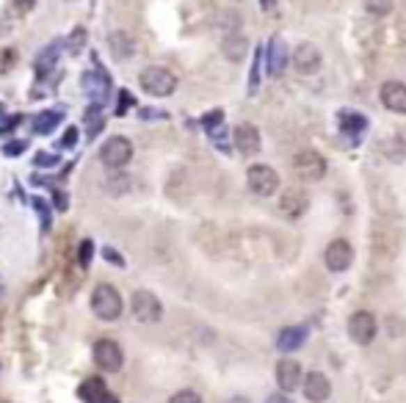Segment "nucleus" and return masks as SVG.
Here are the masks:
<instances>
[{"label": "nucleus", "instance_id": "f257e3e1", "mask_svg": "<svg viewBox=\"0 0 406 403\" xmlns=\"http://www.w3.org/2000/svg\"><path fill=\"white\" fill-rule=\"evenodd\" d=\"M125 304H122V296L114 285H97L94 293H91V313L100 318V321H116L122 315Z\"/></svg>", "mask_w": 406, "mask_h": 403}, {"label": "nucleus", "instance_id": "f03ea898", "mask_svg": "<svg viewBox=\"0 0 406 403\" xmlns=\"http://www.w3.org/2000/svg\"><path fill=\"white\" fill-rule=\"evenodd\" d=\"M246 185H249V191L254 193V196H274L276 191H279V174L271 168V166H263V163H257V166H251L249 171H246Z\"/></svg>", "mask_w": 406, "mask_h": 403}, {"label": "nucleus", "instance_id": "7ed1b4c3", "mask_svg": "<svg viewBox=\"0 0 406 403\" xmlns=\"http://www.w3.org/2000/svg\"><path fill=\"white\" fill-rule=\"evenodd\" d=\"M130 310H133V318L139 323H158L163 318L161 299L150 290H136L133 299H130Z\"/></svg>", "mask_w": 406, "mask_h": 403}, {"label": "nucleus", "instance_id": "20e7f679", "mask_svg": "<svg viewBox=\"0 0 406 403\" xmlns=\"http://www.w3.org/2000/svg\"><path fill=\"white\" fill-rule=\"evenodd\" d=\"M139 83L147 94L153 97H169L174 88H177V78L166 70V67H147L141 75H139Z\"/></svg>", "mask_w": 406, "mask_h": 403}, {"label": "nucleus", "instance_id": "39448f33", "mask_svg": "<svg viewBox=\"0 0 406 403\" xmlns=\"http://www.w3.org/2000/svg\"><path fill=\"white\" fill-rule=\"evenodd\" d=\"M293 171L304 182H318V180H324L326 174V158L321 152H315V150H302L293 158Z\"/></svg>", "mask_w": 406, "mask_h": 403}, {"label": "nucleus", "instance_id": "423d86ee", "mask_svg": "<svg viewBox=\"0 0 406 403\" xmlns=\"http://www.w3.org/2000/svg\"><path fill=\"white\" fill-rule=\"evenodd\" d=\"M91 354H94L97 368L105 370V373H116V370H122V365H125V354H122V348H119L116 340H108V337L97 340Z\"/></svg>", "mask_w": 406, "mask_h": 403}, {"label": "nucleus", "instance_id": "0eeeda50", "mask_svg": "<svg viewBox=\"0 0 406 403\" xmlns=\"http://www.w3.org/2000/svg\"><path fill=\"white\" fill-rule=\"evenodd\" d=\"M130 158H133V144H130V139H125V136L108 139L105 147L100 150V161L105 163L108 168H122V166L130 163Z\"/></svg>", "mask_w": 406, "mask_h": 403}, {"label": "nucleus", "instance_id": "6e6552de", "mask_svg": "<svg viewBox=\"0 0 406 403\" xmlns=\"http://www.w3.org/2000/svg\"><path fill=\"white\" fill-rule=\"evenodd\" d=\"M376 334H379V323H376V318L370 313L359 310V313H354L348 318V337L357 345H370L376 340Z\"/></svg>", "mask_w": 406, "mask_h": 403}, {"label": "nucleus", "instance_id": "1a4fd4ad", "mask_svg": "<svg viewBox=\"0 0 406 403\" xmlns=\"http://www.w3.org/2000/svg\"><path fill=\"white\" fill-rule=\"evenodd\" d=\"M324 260L326 268L331 274H343V271H348L354 265V248H351V243L345 241V238H337V241H331L326 246Z\"/></svg>", "mask_w": 406, "mask_h": 403}, {"label": "nucleus", "instance_id": "9d476101", "mask_svg": "<svg viewBox=\"0 0 406 403\" xmlns=\"http://www.w3.org/2000/svg\"><path fill=\"white\" fill-rule=\"evenodd\" d=\"M288 61H290V53H288L285 39H282V36H274V39L268 42V47H265V70H268V75H271V78H279V75L285 72Z\"/></svg>", "mask_w": 406, "mask_h": 403}, {"label": "nucleus", "instance_id": "9b49d317", "mask_svg": "<svg viewBox=\"0 0 406 403\" xmlns=\"http://www.w3.org/2000/svg\"><path fill=\"white\" fill-rule=\"evenodd\" d=\"M293 70L299 72V75H313V72H318V67H321V50L315 47V45H310V42H304V45H299L296 50H293Z\"/></svg>", "mask_w": 406, "mask_h": 403}, {"label": "nucleus", "instance_id": "f8f14e48", "mask_svg": "<svg viewBox=\"0 0 406 403\" xmlns=\"http://www.w3.org/2000/svg\"><path fill=\"white\" fill-rule=\"evenodd\" d=\"M302 376H304V373H302V365H299L296 359L285 356V359L276 362V384H279L282 393H296V387L304 384Z\"/></svg>", "mask_w": 406, "mask_h": 403}, {"label": "nucleus", "instance_id": "ddd939ff", "mask_svg": "<svg viewBox=\"0 0 406 403\" xmlns=\"http://www.w3.org/2000/svg\"><path fill=\"white\" fill-rule=\"evenodd\" d=\"M307 207H310V199L302 188H288L279 199V210H282L285 219H299V216L307 213Z\"/></svg>", "mask_w": 406, "mask_h": 403}, {"label": "nucleus", "instance_id": "4468645a", "mask_svg": "<svg viewBox=\"0 0 406 403\" xmlns=\"http://www.w3.org/2000/svg\"><path fill=\"white\" fill-rule=\"evenodd\" d=\"M304 398L310 403H326L329 401V395H331V384H329V379H326L324 373H307L304 376Z\"/></svg>", "mask_w": 406, "mask_h": 403}, {"label": "nucleus", "instance_id": "2eb2a0df", "mask_svg": "<svg viewBox=\"0 0 406 403\" xmlns=\"http://www.w3.org/2000/svg\"><path fill=\"white\" fill-rule=\"evenodd\" d=\"M382 105L393 113H406V86L398 81H387L379 91Z\"/></svg>", "mask_w": 406, "mask_h": 403}, {"label": "nucleus", "instance_id": "dca6fc26", "mask_svg": "<svg viewBox=\"0 0 406 403\" xmlns=\"http://www.w3.org/2000/svg\"><path fill=\"white\" fill-rule=\"evenodd\" d=\"M337 125H340V133L348 136L351 141H359L362 133L368 130V119L359 111H340L337 113Z\"/></svg>", "mask_w": 406, "mask_h": 403}, {"label": "nucleus", "instance_id": "f3484780", "mask_svg": "<svg viewBox=\"0 0 406 403\" xmlns=\"http://www.w3.org/2000/svg\"><path fill=\"white\" fill-rule=\"evenodd\" d=\"M233 139H235V147H238L241 155H257L260 147H263V141H260V130H257L254 125H246V122L235 127Z\"/></svg>", "mask_w": 406, "mask_h": 403}, {"label": "nucleus", "instance_id": "a211bd4d", "mask_svg": "<svg viewBox=\"0 0 406 403\" xmlns=\"http://www.w3.org/2000/svg\"><path fill=\"white\" fill-rule=\"evenodd\" d=\"M81 83H83V91L91 97L94 105H102L108 100V88H111L108 75H102V72H86Z\"/></svg>", "mask_w": 406, "mask_h": 403}, {"label": "nucleus", "instance_id": "6ab92c4d", "mask_svg": "<svg viewBox=\"0 0 406 403\" xmlns=\"http://www.w3.org/2000/svg\"><path fill=\"white\" fill-rule=\"evenodd\" d=\"M307 337H310V329H307V326H288V329L279 331L276 345H279V351L293 354V351H299V348L307 342Z\"/></svg>", "mask_w": 406, "mask_h": 403}, {"label": "nucleus", "instance_id": "aec40b11", "mask_svg": "<svg viewBox=\"0 0 406 403\" xmlns=\"http://www.w3.org/2000/svg\"><path fill=\"white\" fill-rule=\"evenodd\" d=\"M78 395H81L83 403H105L111 398V395H108V387H105V381H102L100 376L86 379L81 387H78Z\"/></svg>", "mask_w": 406, "mask_h": 403}, {"label": "nucleus", "instance_id": "412c9836", "mask_svg": "<svg viewBox=\"0 0 406 403\" xmlns=\"http://www.w3.org/2000/svg\"><path fill=\"white\" fill-rule=\"evenodd\" d=\"M108 45H111V53H114V58H130L133 56V39L125 33V31H116V33H111L108 36Z\"/></svg>", "mask_w": 406, "mask_h": 403}, {"label": "nucleus", "instance_id": "4be33fe9", "mask_svg": "<svg viewBox=\"0 0 406 403\" xmlns=\"http://www.w3.org/2000/svg\"><path fill=\"white\" fill-rule=\"evenodd\" d=\"M61 111H42L36 119H33V133H39V136H47V133H53L56 127H58V122H61Z\"/></svg>", "mask_w": 406, "mask_h": 403}, {"label": "nucleus", "instance_id": "5701e85b", "mask_svg": "<svg viewBox=\"0 0 406 403\" xmlns=\"http://www.w3.org/2000/svg\"><path fill=\"white\" fill-rule=\"evenodd\" d=\"M246 53H249V42H246L244 36H230V39L224 42V56H227L230 61H241Z\"/></svg>", "mask_w": 406, "mask_h": 403}, {"label": "nucleus", "instance_id": "b1692460", "mask_svg": "<svg viewBox=\"0 0 406 403\" xmlns=\"http://www.w3.org/2000/svg\"><path fill=\"white\" fill-rule=\"evenodd\" d=\"M58 50H61V45H58V42H53V45H50V47H47V50L36 58V72H39V75H45L47 70H53V64H56V58H58Z\"/></svg>", "mask_w": 406, "mask_h": 403}, {"label": "nucleus", "instance_id": "393cba45", "mask_svg": "<svg viewBox=\"0 0 406 403\" xmlns=\"http://www.w3.org/2000/svg\"><path fill=\"white\" fill-rule=\"evenodd\" d=\"M365 8L373 17H384V14H390L396 8V0H365Z\"/></svg>", "mask_w": 406, "mask_h": 403}, {"label": "nucleus", "instance_id": "a878e982", "mask_svg": "<svg viewBox=\"0 0 406 403\" xmlns=\"http://www.w3.org/2000/svg\"><path fill=\"white\" fill-rule=\"evenodd\" d=\"M202 127L208 130V133H216L219 127H224V111H210V113H205L202 116Z\"/></svg>", "mask_w": 406, "mask_h": 403}, {"label": "nucleus", "instance_id": "bb28decb", "mask_svg": "<svg viewBox=\"0 0 406 403\" xmlns=\"http://www.w3.org/2000/svg\"><path fill=\"white\" fill-rule=\"evenodd\" d=\"M86 122H88V136L94 139V136L100 133V127L105 125V119L100 116V105H91V108H88V113H86Z\"/></svg>", "mask_w": 406, "mask_h": 403}, {"label": "nucleus", "instance_id": "cd10ccee", "mask_svg": "<svg viewBox=\"0 0 406 403\" xmlns=\"http://www.w3.org/2000/svg\"><path fill=\"white\" fill-rule=\"evenodd\" d=\"M28 150V141L25 139H17V141H8L6 147H3V155L6 158H17V155H22Z\"/></svg>", "mask_w": 406, "mask_h": 403}, {"label": "nucleus", "instance_id": "c85d7f7f", "mask_svg": "<svg viewBox=\"0 0 406 403\" xmlns=\"http://www.w3.org/2000/svg\"><path fill=\"white\" fill-rule=\"evenodd\" d=\"M169 403H202L199 398V393H194V390H180V393H174Z\"/></svg>", "mask_w": 406, "mask_h": 403}, {"label": "nucleus", "instance_id": "c756f323", "mask_svg": "<svg viewBox=\"0 0 406 403\" xmlns=\"http://www.w3.org/2000/svg\"><path fill=\"white\" fill-rule=\"evenodd\" d=\"M67 45H70V53H72V56H75V53H81V47L86 45V31H83V28H75Z\"/></svg>", "mask_w": 406, "mask_h": 403}, {"label": "nucleus", "instance_id": "7c9ffc66", "mask_svg": "<svg viewBox=\"0 0 406 403\" xmlns=\"http://www.w3.org/2000/svg\"><path fill=\"white\" fill-rule=\"evenodd\" d=\"M91 257H94V243L83 241L81 248H78V260H81L83 268H88V265H91Z\"/></svg>", "mask_w": 406, "mask_h": 403}, {"label": "nucleus", "instance_id": "2f4dec72", "mask_svg": "<svg viewBox=\"0 0 406 403\" xmlns=\"http://www.w3.org/2000/svg\"><path fill=\"white\" fill-rule=\"evenodd\" d=\"M8 6H11V11H14L17 17H22V14H28V11L36 6V0H8Z\"/></svg>", "mask_w": 406, "mask_h": 403}, {"label": "nucleus", "instance_id": "473e14b6", "mask_svg": "<svg viewBox=\"0 0 406 403\" xmlns=\"http://www.w3.org/2000/svg\"><path fill=\"white\" fill-rule=\"evenodd\" d=\"M133 105H136L133 94H130V91H119V105H116V113H119V116H125V111H127V108H133Z\"/></svg>", "mask_w": 406, "mask_h": 403}, {"label": "nucleus", "instance_id": "72a5a7b5", "mask_svg": "<svg viewBox=\"0 0 406 403\" xmlns=\"http://www.w3.org/2000/svg\"><path fill=\"white\" fill-rule=\"evenodd\" d=\"M75 141H78V127H67V133H64V139L58 141V147L72 150V147H75Z\"/></svg>", "mask_w": 406, "mask_h": 403}, {"label": "nucleus", "instance_id": "f704fd0d", "mask_svg": "<svg viewBox=\"0 0 406 403\" xmlns=\"http://www.w3.org/2000/svg\"><path fill=\"white\" fill-rule=\"evenodd\" d=\"M19 125V116H0V133H8Z\"/></svg>", "mask_w": 406, "mask_h": 403}, {"label": "nucleus", "instance_id": "c9c22d12", "mask_svg": "<svg viewBox=\"0 0 406 403\" xmlns=\"http://www.w3.org/2000/svg\"><path fill=\"white\" fill-rule=\"evenodd\" d=\"M33 163H36V166H56V163H58V158H56V155H50V152H39Z\"/></svg>", "mask_w": 406, "mask_h": 403}, {"label": "nucleus", "instance_id": "e433bc0d", "mask_svg": "<svg viewBox=\"0 0 406 403\" xmlns=\"http://www.w3.org/2000/svg\"><path fill=\"white\" fill-rule=\"evenodd\" d=\"M33 207H36V210L42 213V221H45V230H50V216H47V205H45L42 199H36V202H33Z\"/></svg>", "mask_w": 406, "mask_h": 403}, {"label": "nucleus", "instance_id": "4c0bfd02", "mask_svg": "<svg viewBox=\"0 0 406 403\" xmlns=\"http://www.w3.org/2000/svg\"><path fill=\"white\" fill-rule=\"evenodd\" d=\"M260 56H263V53L257 50V53H254V70H251V83H249V91H254V88H257V70H260Z\"/></svg>", "mask_w": 406, "mask_h": 403}, {"label": "nucleus", "instance_id": "58836bf2", "mask_svg": "<svg viewBox=\"0 0 406 403\" xmlns=\"http://www.w3.org/2000/svg\"><path fill=\"white\" fill-rule=\"evenodd\" d=\"M102 257H105V260H111V262H114V265H119V268L125 265V260H122V257H119L114 248H102Z\"/></svg>", "mask_w": 406, "mask_h": 403}, {"label": "nucleus", "instance_id": "ea45409f", "mask_svg": "<svg viewBox=\"0 0 406 403\" xmlns=\"http://www.w3.org/2000/svg\"><path fill=\"white\" fill-rule=\"evenodd\" d=\"M265 403H293V401L288 398V393H274V395H268Z\"/></svg>", "mask_w": 406, "mask_h": 403}, {"label": "nucleus", "instance_id": "a19ab883", "mask_svg": "<svg viewBox=\"0 0 406 403\" xmlns=\"http://www.w3.org/2000/svg\"><path fill=\"white\" fill-rule=\"evenodd\" d=\"M56 207L58 210H67V196L64 193H56Z\"/></svg>", "mask_w": 406, "mask_h": 403}, {"label": "nucleus", "instance_id": "79ce46f5", "mask_svg": "<svg viewBox=\"0 0 406 403\" xmlns=\"http://www.w3.org/2000/svg\"><path fill=\"white\" fill-rule=\"evenodd\" d=\"M227 403H251L249 398H244V395H235V398H230Z\"/></svg>", "mask_w": 406, "mask_h": 403}]
</instances>
